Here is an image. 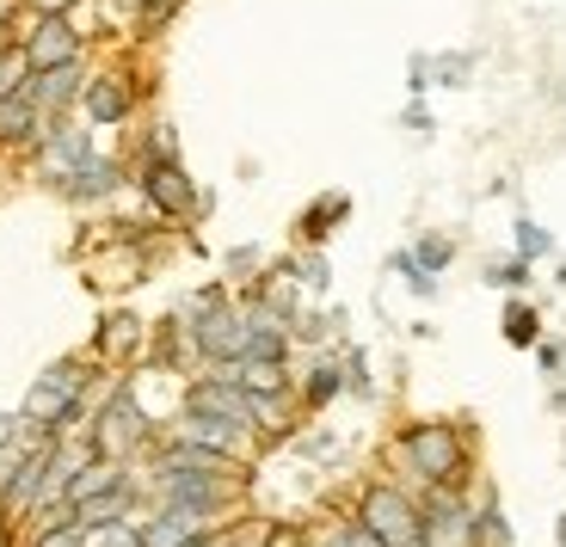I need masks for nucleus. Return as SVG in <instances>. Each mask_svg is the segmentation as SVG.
I'll list each match as a JSON object with an SVG mask.
<instances>
[{
	"mask_svg": "<svg viewBox=\"0 0 566 547\" xmlns=\"http://www.w3.org/2000/svg\"><path fill=\"white\" fill-rule=\"evenodd\" d=\"M400 467H407L412 492L419 486H462L474 480V436L462 431L455 419H419V424H400L395 443H388Z\"/></svg>",
	"mask_w": 566,
	"mask_h": 547,
	"instance_id": "nucleus-1",
	"label": "nucleus"
},
{
	"mask_svg": "<svg viewBox=\"0 0 566 547\" xmlns=\"http://www.w3.org/2000/svg\"><path fill=\"white\" fill-rule=\"evenodd\" d=\"M86 436H93V450L105 455V462H124L136 467L142 455L160 443V424L148 419V407H142V393L129 376H117L112 388L99 393V412H93V424H86Z\"/></svg>",
	"mask_w": 566,
	"mask_h": 547,
	"instance_id": "nucleus-2",
	"label": "nucleus"
},
{
	"mask_svg": "<svg viewBox=\"0 0 566 547\" xmlns=\"http://www.w3.org/2000/svg\"><path fill=\"white\" fill-rule=\"evenodd\" d=\"M352 517L364 523L382 547H424V511H419V492L400 486V480H369L357 492Z\"/></svg>",
	"mask_w": 566,
	"mask_h": 547,
	"instance_id": "nucleus-3",
	"label": "nucleus"
},
{
	"mask_svg": "<svg viewBox=\"0 0 566 547\" xmlns=\"http://www.w3.org/2000/svg\"><path fill=\"white\" fill-rule=\"evenodd\" d=\"M129 185H136L142 210L155 215L160 228L167 222H198L210 210V197L198 191V179L185 172V160H129Z\"/></svg>",
	"mask_w": 566,
	"mask_h": 547,
	"instance_id": "nucleus-4",
	"label": "nucleus"
},
{
	"mask_svg": "<svg viewBox=\"0 0 566 547\" xmlns=\"http://www.w3.org/2000/svg\"><path fill=\"white\" fill-rule=\"evenodd\" d=\"M13 43L25 50L31 74L69 69V62H93V38L81 31V19H38V13H19Z\"/></svg>",
	"mask_w": 566,
	"mask_h": 547,
	"instance_id": "nucleus-5",
	"label": "nucleus"
},
{
	"mask_svg": "<svg viewBox=\"0 0 566 547\" xmlns=\"http://www.w3.org/2000/svg\"><path fill=\"white\" fill-rule=\"evenodd\" d=\"M142 112V81L136 69H124V62H93V74H86V93H81V124L93 129H124L129 117Z\"/></svg>",
	"mask_w": 566,
	"mask_h": 547,
	"instance_id": "nucleus-6",
	"label": "nucleus"
},
{
	"mask_svg": "<svg viewBox=\"0 0 566 547\" xmlns=\"http://www.w3.org/2000/svg\"><path fill=\"white\" fill-rule=\"evenodd\" d=\"M93 155H99V129L81 124V117H62V124L50 129V136H43L25 160H31V179L56 191V185H62V179H74V172H81Z\"/></svg>",
	"mask_w": 566,
	"mask_h": 547,
	"instance_id": "nucleus-7",
	"label": "nucleus"
},
{
	"mask_svg": "<svg viewBox=\"0 0 566 547\" xmlns=\"http://www.w3.org/2000/svg\"><path fill=\"white\" fill-rule=\"evenodd\" d=\"M160 436H179V443L216 450V455H228V462H241V467L259 462V436L241 431V424H228V419H210V412H185V407H179V419H172Z\"/></svg>",
	"mask_w": 566,
	"mask_h": 547,
	"instance_id": "nucleus-8",
	"label": "nucleus"
},
{
	"mask_svg": "<svg viewBox=\"0 0 566 547\" xmlns=\"http://www.w3.org/2000/svg\"><path fill=\"white\" fill-rule=\"evenodd\" d=\"M185 412H210V419H228V424H241V431L259 436V400L241 388V381H222V376H191L185 381ZM265 443V436H259Z\"/></svg>",
	"mask_w": 566,
	"mask_h": 547,
	"instance_id": "nucleus-9",
	"label": "nucleus"
},
{
	"mask_svg": "<svg viewBox=\"0 0 566 547\" xmlns=\"http://www.w3.org/2000/svg\"><path fill=\"white\" fill-rule=\"evenodd\" d=\"M216 529H228V517H203V511H185V505H148L142 511V547H191Z\"/></svg>",
	"mask_w": 566,
	"mask_h": 547,
	"instance_id": "nucleus-10",
	"label": "nucleus"
},
{
	"mask_svg": "<svg viewBox=\"0 0 566 547\" xmlns=\"http://www.w3.org/2000/svg\"><path fill=\"white\" fill-rule=\"evenodd\" d=\"M86 74H93V62H69V69H43L25 81L31 105H38L50 124H62V117H81V93H86Z\"/></svg>",
	"mask_w": 566,
	"mask_h": 547,
	"instance_id": "nucleus-11",
	"label": "nucleus"
},
{
	"mask_svg": "<svg viewBox=\"0 0 566 547\" xmlns=\"http://www.w3.org/2000/svg\"><path fill=\"white\" fill-rule=\"evenodd\" d=\"M124 185H129V160L124 155H93L74 179L56 185V197H62V203H74V210H93V203H112Z\"/></svg>",
	"mask_w": 566,
	"mask_h": 547,
	"instance_id": "nucleus-12",
	"label": "nucleus"
},
{
	"mask_svg": "<svg viewBox=\"0 0 566 547\" xmlns=\"http://www.w3.org/2000/svg\"><path fill=\"white\" fill-rule=\"evenodd\" d=\"M86 351L99 357L105 369H136L142 357H148V326H142L129 308H117V314H105V320H99V333H93Z\"/></svg>",
	"mask_w": 566,
	"mask_h": 547,
	"instance_id": "nucleus-13",
	"label": "nucleus"
},
{
	"mask_svg": "<svg viewBox=\"0 0 566 547\" xmlns=\"http://www.w3.org/2000/svg\"><path fill=\"white\" fill-rule=\"evenodd\" d=\"M50 117L31 105V93H13V98H0V155H31L43 136H50Z\"/></svg>",
	"mask_w": 566,
	"mask_h": 547,
	"instance_id": "nucleus-14",
	"label": "nucleus"
},
{
	"mask_svg": "<svg viewBox=\"0 0 566 547\" xmlns=\"http://www.w3.org/2000/svg\"><path fill=\"white\" fill-rule=\"evenodd\" d=\"M345 222H352V197H345V191H321L308 210L296 215V240H302V246H326Z\"/></svg>",
	"mask_w": 566,
	"mask_h": 547,
	"instance_id": "nucleus-15",
	"label": "nucleus"
},
{
	"mask_svg": "<svg viewBox=\"0 0 566 547\" xmlns=\"http://www.w3.org/2000/svg\"><path fill=\"white\" fill-rule=\"evenodd\" d=\"M339 393H345L339 357H314V364L296 376V407H302V412H326L333 400H339Z\"/></svg>",
	"mask_w": 566,
	"mask_h": 547,
	"instance_id": "nucleus-16",
	"label": "nucleus"
},
{
	"mask_svg": "<svg viewBox=\"0 0 566 547\" xmlns=\"http://www.w3.org/2000/svg\"><path fill=\"white\" fill-rule=\"evenodd\" d=\"M499 333H505L511 351H536V345H542V314H536V302H530V295H505Z\"/></svg>",
	"mask_w": 566,
	"mask_h": 547,
	"instance_id": "nucleus-17",
	"label": "nucleus"
},
{
	"mask_svg": "<svg viewBox=\"0 0 566 547\" xmlns=\"http://www.w3.org/2000/svg\"><path fill=\"white\" fill-rule=\"evenodd\" d=\"M124 480H129L124 462H105V455H93V462H86L81 474L69 480V505H86V498H99V492L124 486Z\"/></svg>",
	"mask_w": 566,
	"mask_h": 547,
	"instance_id": "nucleus-18",
	"label": "nucleus"
},
{
	"mask_svg": "<svg viewBox=\"0 0 566 547\" xmlns=\"http://www.w3.org/2000/svg\"><path fill=\"white\" fill-rule=\"evenodd\" d=\"M474 547H511V523L493 486H481V498H474Z\"/></svg>",
	"mask_w": 566,
	"mask_h": 547,
	"instance_id": "nucleus-19",
	"label": "nucleus"
},
{
	"mask_svg": "<svg viewBox=\"0 0 566 547\" xmlns=\"http://www.w3.org/2000/svg\"><path fill=\"white\" fill-rule=\"evenodd\" d=\"M412 259H419V271H431V277H443V271L455 265V240L443 234V228H424V234H412V246H407Z\"/></svg>",
	"mask_w": 566,
	"mask_h": 547,
	"instance_id": "nucleus-20",
	"label": "nucleus"
},
{
	"mask_svg": "<svg viewBox=\"0 0 566 547\" xmlns=\"http://www.w3.org/2000/svg\"><path fill=\"white\" fill-rule=\"evenodd\" d=\"M511 253H517V259H530V265H536V259H554V253H560V246H554V234H548V228L536 222V215H517V222H511Z\"/></svg>",
	"mask_w": 566,
	"mask_h": 547,
	"instance_id": "nucleus-21",
	"label": "nucleus"
},
{
	"mask_svg": "<svg viewBox=\"0 0 566 547\" xmlns=\"http://www.w3.org/2000/svg\"><path fill=\"white\" fill-rule=\"evenodd\" d=\"M486 283H493V290H505V295H524L530 283H536V265H530V259H486Z\"/></svg>",
	"mask_w": 566,
	"mask_h": 547,
	"instance_id": "nucleus-22",
	"label": "nucleus"
},
{
	"mask_svg": "<svg viewBox=\"0 0 566 547\" xmlns=\"http://www.w3.org/2000/svg\"><path fill=\"white\" fill-rule=\"evenodd\" d=\"M290 259H296V283H302V295H326V290H333V265H326L321 246H302V253H290Z\"/></svg>",
	"mask_w": 566,
	"mask_h": 547,
	"instance_id": "nucleus-23",
	"label": "nucleus"
},
{
	"mask_svg": "<svg viewBox=\"0 0 566 547\" xmlns=\"http://www.w3.org/2000/svg\"><path fill=\"white\" fill-rule=\"evenodd\" d=\"M25 81H31V62H25V50H19V43H7V38H0V98L25 93Z\"/></svg>",
	"mask_w": 566,
	"mask_h": 547,
	"instance_id": "nucleus-24",
	"label": "nucleus"
},
{
	"mask_svg": "<svg viewBox=\"0 0 566 547\" xmlns=\"http://www.w3.org/2000/svg\"><path fill=\"white\" fill-rule=\"evenodd\" d=\"M388 271H395V277L419 295V302H431V295H438V277H431V271H419V259H412L407 246H400V253H388Z\"/></svg>",
	"mask_w": 566,
	"mask_h": 547,
	"instance_id": "nucleus-25",
	"label": "nucleus"
},
{
	"mask_svg": "<svg viewBox=\"0 0 566 547\" xmlns=\"http://www.w3.org/2000/svg\"><path fill=\"white\" fill-rule=\"evenodd\" d=\"M339 369H345V393H357V400H369V393H376V381H369V357L357 351V345H339Z\"/></svg>",
	"mask_w": 566,
	"mask_h": 547,
	"instance_id": "nucleus-26",
	"label": "nucleus"
},
{
	"mask_svg": "<svg viewBox=\"0 0 566 547\" xmlns=\"http://www.w3.org/2000/svg\"><path fill=\"white\" fill-rule=\"evenodd\" d=\"M468 74H474V56H468V50L431 56V86H468Z\"/></svg>",
	"mask_w": 566,
	"mask_h": 547,
	"instance_id": "nucleus-27",
	"label": "nucleus"
},
{
	"mask_svg": "<svg viewBox=\"0 0 566 547\" xmlns=\"http://www.w3.org/2000/svg\"><path fill=\"white\" fill-rule=\"evenodd\" d=\"M136 160H185V155H179V129H172V124H148Z\"/></svg>",
	"mask_w": 566,
	"mask_h": 547,
	"instance_id": "nucleus-28",
	"label": "nucleus"
},
{
	"mask_svg": "<svg viewBox=\"0 0 566 547\" xmlns=\"http://www.w3.org/2000/svg\"><path fill=\"white\" fill-rule=\"evenodd\" d=\"M185 0H142V19H136V38H160V31L179 19Z\"/></svg>",
	"mask_w": 566,
	"mask_h": 547,
	"instance_id": "nucleus-29",
	"label": "nucleus"
},
{
	"mask_svg": "<svg viewBox=\"0 0 566 547\" xmlns=\"http://www.w3.org/2000/svg\"><path fill=\"white\" fill-rule=\"evenodd\" d=\"M259 547H314L308 523H259Z\"/></svg>",
	"mask_w": 566,
	"mask_h": 547,
	"instance_id": "nucleus-30",
	"label": "nucleus"
},
{
	"mask_svg": "<svg viewBox=\"0 0 566 547\" xmlns=\"http://www.w3.org/2000/svg\"><path fill=\"white\" fill-rule=\"evenodd\" d=\"M86 547H142V517L112 523V529H93V535H86Z\"/></svg>",
	"mask_w": 566,
	"mask_h": 547,
	"instance_id": "nucleus-31",
	"label": "nucleus"
},
{
	"mask_svg": "<svg viewBox=\"0 0 566 547\" xmlns=\"http://www.w3.org/2000/svg\"><path fill=\"white\" fill-rule=\"evenodd\" d=\"M228 277H241V283H253L259 271H265V253H259V246H228Z\"/></svg>",
	"mask_w": 566,
	"mask_h": 547,
	"instance_id": "nucleus-32",
	"label": "nucleus"
},
{
	"mask_svg": "<svg viewBox=\"0 0 566 547\" xmlns=\"http://www.w3.org/2000/svg\"><path fill=\"white\" fill-rule=\"evenodd\" d=\"M290 443H296V455H333V450H339V436H333V431H296Z\"/></svg>",
	"mask_w": 566,
	"mask_h": 547,
	"instance_id": "nucleus-33",
	"label": "nucleus"
},
{
	"mask_svg": "<svg viewBox=\"0 0 566 547\" xmlns=\"http://www.w3.org/2000/svg\"><path fill=\"white\" fill-rule=\"evenodd\" d=\"M25 547H86V529H43V535H25Z\"/></svg>",
	"mask_w": 566,
	"mask_h": 547,
	"instance_id": "nucleus-34",
	"label": "nucleus"
},
{
	"mask_svg": "<svg viewBox=\"0 0 566 547\" xmlns=\"http://www.w3.org/2000/svg\"><path fill=\"white\" fill-rule=\"evenodd\" d=\"M86 0H25V13H38V19H74Z\"/></svg>",
	"mask_w": 566,
	"mask_h": 547,
	"instance_id": "nucleus-35",
	"label": "nucleus"
},
{
	"mask_svg": "<svg viewBox=\"0 0 566 547\" xmlns=\"http://www.w3.org/2000/svg\"><path fill=\"white\" fill-rule=\"evenodd\" d=\"M25 443V419L19 412H0V455H13Z\"/></svg>",
	"mask_w": 566,
	"mask_h": 547,
	"instance_id": "nucleus-36",
	"label": "nucleus"
},
{
	"mask_svg": "<svg viewBox=\"0 0 566 547\" xmlns=\"http://www.w3.org/2000/svg\"><path fill=\"white\" fill-rule=\"evenodd\" d=\"M407 93H412V98L431 93V56H412V62H407Z\"/></svg>",
	"mask_w": 566,
	"mask_h": 547,
	"instance_id": "nucleus-37",
	"label": "nucleus"
},
{
	"mask_svg": "<svg viewBox=\"0 0 566 547\" xmlns=\"http://www.w3.org/2000/svg\"><path fill=\"white\" fill-rule=\"evenodd\" d=\"M400 129H412V136H431V112H424V98H407V112H400Z\"/></svg>",
	"mask_w": 566,
	"mask_h": 547,
	"instance_id": "nucleus-38",
	"label": "nucleus"
},
{
	"mask_svg": "<svg viewBox=\"0 0 566 547\" xmlns=\"http://www.w3.org/2000/svg\"><path fill=\"white\" fill-rule=\"evenodd\" d=\"M536 364H542V369H548V376H554V369L566 364V345H554V338H542V345H536Z\"/></svg>",
	"mask_w": 566,
	"mask_h": 547,
	"instance_id": "nucleus-39",
	"label": "nucleus"
},
{
	"mask_svg": "<svg viewBox=\"0 0 566 547\" xmlns=\"http://www.w3.org/2000/svg\"><path fill=\"white\" fill-rule=\"evenodd\" d=\"M554 547H566V511L554 517Z\"/></svg>",
	"mask_w": 566,
	"mask_h": 547,
	"instance_id": "nucleus-40",
	"label": "nucleus"
},
{
	"mask_svg": "<svg viewBox=\"0 0 566 547\" xmlns=\"http://www.w3.org/2000/svg\"><path fill=\"white\" fill-rule=\"evenodd\" d=\"M554 283H560V290H566V259H560V265H554Z\"/></svg>",
	"mask_w": 566,
	"mask_h": 547,
	"instance_id": "nucleus-41",
	"label": "nucleus"
}]
</instances>
